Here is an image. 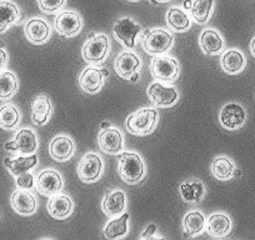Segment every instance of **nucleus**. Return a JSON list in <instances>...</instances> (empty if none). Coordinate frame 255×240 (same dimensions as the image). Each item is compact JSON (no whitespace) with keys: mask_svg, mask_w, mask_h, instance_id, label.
Returning <instances> with one entry per match:
<instances>
[{"mask_svg":"<svg viewBox=\"0 0 255 240\" xmlns=\"http://www.w3.org/2000/svg\"><path fill=\"white\" fill-rule=\"evenodd\" d=\"M234 163L227 156H218L212 163V173L218 180H229L235 175Z\"/></svg>","mask_w":255,"mask_h":240,"instance_id":"obj_29","label":"nucleus"},{"mask_svg":"<svg viewBox=\"0 0 255 240\" xmlns=\"http://www.w3.org/2000/svg\"><path fill=\"white\" fill-rule=\"evenodd\" d=\"M207 230L212 237L224 238L232 230V220L224 213H214L208 219Z\"/></svg>","mask_w":255,"mask_h":240,"instance_id":"obj_20","label":"nucleus"},{"mask_svg":"<svg viewBox=\"0 0 255 240\" xmlns=\"http://www.w3.org/2000/svg\"><path fill=\"white\" fill-rule=\"evenodd\" d=\"M199 45L208 55L222 53L224 49V41L220 34L214 29H205L199 38Z\"/></svg>","mask_w":255,"mask_h":240,"instance_id":"obj_21","label":"nucleus"},{"mask_svg":"<svg viewBox=\"0 0 255 240\" xmlns=\"http://www.w3.org/2000/svg\"><path fill=\"white\" fill-rule=\"evenodd\" d=\"M99 146L107 154H120L124 149V139L117 128H105L99 134Z\"/></svg>","mask_w":255,"mask_h":240,"instance_id":"obj_14","label":"nucleus"},{"mask_svg":"<svg viewBox=\"0 0 255 240\" xmlns=\"http://www.w3.org/2000/svg\"><path fill=\"white\" fill-rule=\"evenodd\" d=\"M104 170L102 158L95 153H88L78 165V176L84 183H95L99 180Z\"/></svg>","mask_w":255,"mask_h":240,"instance_id":"obj_6","label":"nucleus"},{"mask_svg":"<svg viewBox=\"0 0 255 240\" xmlns=\"http://www.w3.org/2000/svg\"><path fill=\"white\" fill-rule=\"evenodd\" d=\"M35 188L40 194L45 195V197H51V195L58 194L61 190L63 178L58 171L53 170V169H46L38 175Z\"/></svg>","mask_w":255,"mask_h":240,"instance_id":"obj_12","label":"nucleus"},{"mask_svg":"<svg viewBox=\"0 0 255 240\" xmlns=\"http://www.w3.org/2000/svg\"><path fill=\"white\" fill-rule=\"evenodd\" d=\"M128 220H129L128 213H123L122 217L110 220L104 229L105 237L108 239H118L124 237L128 233Z\"/></svg>","mask_w":255,"mask_h":240,"instance_id":"obj_33","label":"nucleus"},{"mask_svg":"<svg viewBox=\"0 0 255 240\" xmlns=\"http://www.w3.org/2000/svg\"><path fill=\"white\" fill-rule=\"evenodd\" d=\"M51 114L50 99L45 95L36 97L31 102V120L36 125H44L48 123Z\"/></svg>","mask_w":255,"mask_h":240,"instance_id":"obj_22","label":"nucleus"},{"mask_svg":"<svg viewBox=\"0 0 255 240\" xmlns=\"http://www.w3.org/2000/svg\"><path fill=\"white\" fill-rule=\"evenodd\" d=\"M205 227H207V222H205L204 215L199 210H193V212L188 213L183 220L184 232L189 237H195V235L200 234L205 229Z\"/></svg>","mask_w":255,"mask_h":240,"instance_id":"obj_30","label":"nucleus"},{"mask_svg":"<svg viewBox=\"0 0 255 240\" xmlns=\"http://www.w3.org/2000/svg\"><path fill=\"white\" fill-rule=\"evenodd\" d=\"M140 58L133 51H123L115 58L114 69L123 79L136 82L139 79L138 70L140 68Z\"/></svg>","mask_w":255,"mask_h":240,"instance_id":"obj_5","label":"nucleus"},{"mask_svg":"<svg viewBox=\"0 0 255 240\" xmlns=\"http://www.w3.org/2000/svg\"><path fill=\"white\" fill-rule=\"evenodd\" d=\"M73 209H74V204L68 195H51L48 203L49 214L59 220L67 219L73 213Z\"/></svg>","mask_w":255,"mask_h":240,"instance_id":"obj_19","label":"nucleus"},{"mask_svg":"<svg viewBox=\"0 0 255 240\" xmlns=\"http://www.w3.org/2000/svg\"><path fill=\"white\" fill-rule=\"evenodd\" d=\"M222 69L228 74H238L245 68V58L237 49L227 50L220 59Z\"/></svg>","mask_w":255,"mask_h":240,"instance_id":"obj_23","label":"nucleus"},{"mask_svg":"<svg viewBox=\"0 0 255 240\" xmlns=\"http://www.w3.org/2000/svg\"><path fill=\"white\" fill-rule=\"evenodd\" d=\"M180 194L185 202L199 203L205 195V187L199 179H189L180 184Z\"/></svg>","mask_w":255,"mask_h":240,"instance_id":"obj_25","label":"nucleus"},{"mask_svg":"<svg viewBox=\"0 0 255 240\" xmlns=\"http://www.w3.org/2000/svg\"><path fill=\"white\" fill-rule=\"evenodd\" d=\"M25 36L33 44H44L50 36V26L43 19L34 18L28 20L24 26Z\"/></svg>","mask_w":255,"mask_h":240,"instance_id":"obj_16","label":"nucleus"},{"mask_svg":"<svg viewBox=\"0 0 255 240\" xmlns=\"http://www.w3.org/2000/svg\"><path fill=\"white\" fill-rule=\"evenodd\" d=\"M20 123V113L13 104L0 107V128L4 130H14Z\"/></svg>","mask_w":255,"mask_h":240,"instance_id":"obj_31","label":"nucleus"},{"mask_svg":"<svg viewBox=\"0 0 255 240\" xmlns=\"http://www.w3.org/2000/svg\"><path fill=\"white\" fill-rule=\"evenodd\" d=\"M109 54V39L105 34H98L87 41L82 50L83 59L89 64H100Z\"/></svg>","mask_w":255,"mask_h":240,"instance_id":"obj_4","label":"nucleus"},{"mask_svg":"<svg viewBox=\"0 0 255 240\" xmlns=\"http://www.w3.org/2000/svg\"><path fill=\"white\" fill-rule=\"evenodd\" d=\"M6 60H8V56L6 53L4 51V49L0 48V72H3V69L6 65Z\"/></svg>","mask_w":255,"mask_h":240,"instance_id":"obj_37","label":"nucleus"},{"mask_svg":"<svg viewBox=\"0 0 255 240\" xmlns=\"http://www.w3.org/2000/svg\"><path fill=\"white\" fill-rule=\"evenodd\" d=\"M191 0H185V1H184V6H185V9H189V10H190V8H191Z\"/></svg>","mask_w":255,"mask_h":240,"instance_id":"obj_41","label":"nucleus"},{"mask_svg":"<svg viewBox=\"0 0 255 240\" xmlns=\"http://www.w3.org/2000/svg\"><path fill=\"white\" fill-rule=\"evenodd\" d=\"M16 151H19L23 155H29L34 154L38 149V139H36L35 133L31 129H21L16 133L15 139Z\"/></svg>","mask_w":255,"mask_h":240,"instance_id":"obj_26","label":"nucleus"},{"mask_svg":"<svg viewBox=\"0 0 255 240\" xmlns=\"http://www.w3.org/2000/svg\"><path fill=\"white\" fill-rule=\"evenodd\" d=\"M155 232H156V227L154 224H150L148 228H146L145 233H144V235L141 238H143V239H150L151 235H153Z\"/></svg>","mask_w":255,"mask_h":240,"instance_id":"obj_38","label":"nucleus"},{"mask_svg":"<svg viewBox=\"0 0 255 240\" xmlns=\"http://www.w3.org/2000/svg\"><path fill=\"white\" fill-rule=\"evenodd\" d=\"M155 1H158V3H168L170 0H155Z\"/></svg>","mask_w":255,"mask_h":240,"instance_id":"obj_43","label":"nucleus"},{"mask_svg":"<svg viewBox=\"0 0 255 240\" xmlns=\"http://www.w3.org/2000/svg\"><path fill=\"white\" fill-rule=\"evenodd\" d=\"M11 207L21 215L34 214L36 210V199L28 189H18L11 195Z\"/></svg>","mask_w":255,"mask_h":240,"instance_id":"obj_17","label":"nucleus"},{"mask_svg":"<svg viewBox=\"0 0 255 240\" xmlns=\"http://www.w3.org/2000/svg\"><path fill=\"white\" fill-rule=\"evenodd\" d=\"M18 90V79L11 72H0V100H8Z\"/></svg>","mask_w":255,"mask_h":240,"instance_id":"obj_34","label":"nucleus"},{"mask_svg":"<svg viewBox=\"0 0 255 240\" xmlns=\"http://www.w3.org/2000/svg\"><path fill=\"white\" fill-rule=\"evenodd\" d=\"M125 205H127L125 194L123 190L119 189L110 190L105 195L102 203L103 212L108 217H118V215H122L125 210Z\"/></svg>","mask_w":255,"mask_h":240,"instance_id":"obj_18","label":"nucleus"},{"mask_svg":"<svg viewBox=\"0 0 255 240\" xmlns=\"http://www.w3.org/2000/svg\"><path fill=\"white\" fill-rule=\"evenodd\" d=\"M74 141L67 135L55 136L49 145L50 156L59 163H65L69 159H72L74 155Z\"/></svg>","mask_w":255,"mask_h":240,"instance_id":"obj_13","label":"nucleus"},{"mask_svg":"<svg viewBox=\"0 0 255 240\" xmlns=\"http://www.w3.org/2000/svg\"><path fill=\"white\" fill-rule=\"evenodd\" d=\"M250 50H252V54L255 56V36L252 39V43H250Z\"/></svg>","mask_w":255,"mask_h":240,"instance_id":"obj_40","label":"nucleus"},{"mask_svg":"<svg viewBox=\"0 0 255 240\" xmlns=\"http://www.w3.org/2000/svg\"><path fill=\"white\" fill-rule=\"evenodd\" d=\"M141 31V26L138 21L131 18H122L114 25L115 38L128 49H133L135 46L136 36Z\"/></svg>","mask_w":255,"mask_h":240,"instance_id":"obj_8","label":"nucleus"},{"mask_svg":"<svg viewBox=\"0 0 255 240\" xmlns=\"http://www.w3.org/2000/svg\"><path fill=\"white\" fill-rule=\"evenodd\" d=\"M174 44V38L169 31L164 29H153L144 35L141 45L148 54L160 55L170 50Z\"/></svg>","mask_w":255,"mask_h":240,"instance_id":"obj_3","label":"nucleus"},{"mask_svg":"<svg viewBox=\"0 0 255 240\" xmlns=\"http://www.w3.org/2000/svg\"><path fill=\"white\" fill-rule=\"evenodd\" d=\"M190 18L180 8H170L166 11V24L171 30L183 33L190 28Z\"/></svg>","mask_w":255,"mask_h":240,"instance_id":"obj_28","label":"nucleus"},{"mask_svg":"<svg viewBox=\"0 0 255 240\" xmlns=\"http://www.w3.org/2000/svg\"><path fill=\"white\" fill-rule=\"evenodd\" d=\"M109 126H110V124H109V123H103L102 128H103V129H105V128H109Z\"/></svg>","mask_w":255,"mask_h":240,"instance_id":"obj_42","label":"nucleus"},{"mask_svg":"<svg viewBox=\"0 0 255 240\" xmlns=\"http://www.w3.org/2000/svg\"><path fill=\"white\" fill-rule=\"evenodd\" d=\"M158 112L154 108H144L131 113L127 119V129L135 135H148L158 125Z\"/></svg>","mask_w":255,"mask_h":240,"instance_id":"obj_2","label":"nucleus"},{"mask_svg":"<svg viewBox=\"0 0 255 240\" xmlns=\"http://www.w3.org/2000/svg\"><path fill=\"white\" fill-rule=\"evenodd\" d=\"M129 1H139V0H129Z\"/></svg>","mask_w":255,"mask_h":240,"instance_id":"obj_44","label":"nucleus"},{"mask_svg":"<svg viewBox=\"0 0 255 240\" xmlns=\"http://www.w3.org/2000/svg\"><path fill=\"white\" fill-rule=\"evenodd\" d=\"M20 18L19 8L10 0H0V33L8 30Z\"/></svg>","mask_w":255,"mask_h":240,"instance_id":"obj_24","label":"nucleus"},{"mask_svg":"<svg viewBox=\"0 0 255 240\" xmlns=\"http://www.w3.org/2000/svg\"><path fill=\"white\" fill-rule=\"evenodd\" d=\"M247 113L238 103H228L219 113V121L222 126L229 130H235L245 123Z\"/></svg>","mask_w":255,"mask_h":240,"instance_id":"obj_11","label":"nucleus"},{"mask_svg":"<svg viewBox=\"0 0 255 240\" xmlns=\"http://www.w3.org/2000/svg\"><path fill=\"white\" fill-rule=\"evenodd\" d=\"M104 75H108V72L94 67H88L80 74L79 85L88 94H95L102 89L103 83H104Z\"/></svg>","mask_w":255,"mask_h":240,"instance_id":"obj_15","label":"nucleus"},{"mask_svg":"<svg viewBox=\"0 0 255 240\" xmlns=\"http://www.w3.org/2000/svg\"><path fill=\"white\" fill-rule=\"evenodd\" d=\"M65 0H38V5L44 13H54L63 8Z\"/></svg>","mask_w":255,"mask_h":240,"instance_id":"obj_35","label":"nucleus"},{"mask_svg":"<svg viewBox=\"0 0 255 240\" xmlns=\"http://www.w3.org/2000/svg\"><path fill=\"white\" fill-rule=\"evenodd\" d=\"M36 163H38V155L35 153L28 156H18L15 159L5 158V160H4L5 166L10 170V173L14 176H18L20 174L26 173L31 168H34L36 165Z\"/></svg>","mask_w":255,"mask_h":240,"instance_id":"obj_27","label":"nucleus"},{"mask_svg":"<svg viewBox=\"0 0 255 240\" xmlns=\"http://www.w3.org/2000/svg\"><path fill=\"white\" fill-rule=\"evenodd\" d=\"M214 0H194L191 4L190 14L198 24L207 23L212 15Z\"/></svg>","mask_w":255,"mask_h":240,"instance_id":"obj_32","label":"nucleus"},{"mask_svg":"<svg viewBox=\"0 0 255 240\" xmlns=\"http://www.w3.org/2000/svg\"><path fill=\"white\" fill-rule=\"evenodd\" d=\"M118 174L127 184L134 185L140 183L146 174L141 156L135 151L123 153L118 161Z\"/></svg>","mask_w":255,"mask_h":240,"instance_id":"obj_1","label":"nucleus"},{"mask_svg":"<svg viewBox=\"0 0 255 240\" xmlns=\"http://www.w3.org/2000/svg\"><path fill=\"white\" fill-rule=\"evenodd\" d=\"M16 185L19 189H31L34 187V176L30 173H23L16 176Z\"/></svg>","mask_w":255,"mask_h":240,"instance_id":"obj_36","label":"nucleus"},{"mask_svg":"<svg viewBox=\"0 0 255 240\" xmlns=\"http://www.w3.org/2000/svg\"><path fill=\"white\" fill-rule=\"evenodd\" d=\"M5 149H6V150H10V151H16V146H15V143H14V140L6 143L5 144Z\"/></svg>","mask_w":255,"mask_h":240,"instance_id":"obj_39","label":"nucleus"},{"mask_svg":"<svg viewBox=\"0 0 255 240\" xmlns=\"http://www.w3.org/2000/svg\"><path fill=\"white\" fill-rule=\"evenodd\" d=\"M151 73L160 82L174 83L179 77V63L171 56H156L151 62Z\"/></svg>","mask_w":255,"mask_h":240,"instance_id":"obj_7","label":"nucleus"},{"mask_svg":"<svg viewBox=\"0 0 255 240\" xmlns=\"http://www.w3.org/2000/svg\"><path fill=\"white\" fill-rule=\"evenodd\" d=\"M148 97L150 102L158 108H168L171 107L178 100L179 94L178 90L173 87H164L161 83L155 82L149 85Z\"/></svg>","mask_w":255,"mask_h":240,"instance_id":"obj_10","label":"nucleus"},{"mask_svg":"<svg viewBox=\"0 0 255 240\" xmlns=\"http://www.w3.org/2000/svg\"><path fill=\"white\" fill-rule=\"evenodd\" d=\"M83 28V20L79 13L73 10L61 11L55 18V30L68 38L78 35Z\"/></svg>","mask_w":255,"mask_h":240,"instance_id":"obj_9","label":"nucleus"}]
</instances>
